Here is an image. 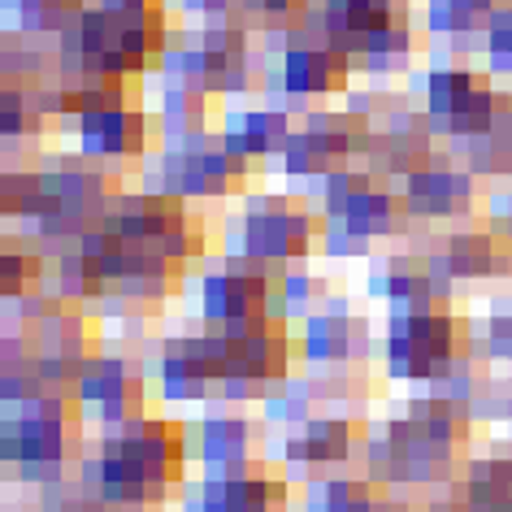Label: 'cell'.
<instances>
[{"label":"cell","mask_w":512,"mask_h":512,"mask_svg":"<svg viewBox=\"0 0 512 512\" xmlns=\"http://www.w3.org/2000/svg\"><path fill=\"white\" fill-rule=\"evenodd\" d=\"M74 404L87 408L105 430H118L126 421L144 417L148 378L126 356H87V365L74 378Z\"/></svg>","instance_id":"13"},{"label":"cell","mask_w":512,"mask_h":512,"mask_svg":"<svg viewBox=\"0 0 512 512\" xmlns=\"http://www.w3.org/2000/svg\"><path fill=\"white\" fill-rule=\"evenodd\" d=\"M79 148L87 157H139L148 152V113L126 109V105H109V109H92L79 118Z\"/></svg>","instance_id":"22"},{"label":"cell","mask_w":512,"mask_h":512,"mask_svg":"<svg viewBox=\"0 0 512 512\" xmlns=\"http://www.w3.org/2000/svg\"><path fill=\"white\" fill-rule=\"evenodd\" d=\"M248 165L235 157L222 135H170V144H165L152 165L144 170V183L148 191H161V196H226V191H235L243 178H248Z\"/></svg>","instance_id":"6"},{"label":"cell","mask_w":512,"mask_h":512,"mask_svg":"<svg viewBox=\"0 0 512 512\" xmlns=\"http://www.w3.org/2000/svg\"><path fill=\"white\" fill-rule=\"evenodd\" d=\"M352 456H356V426L335 413H317L300 421V426H291L283 447H278L283 465H313V469L348 465Z\"/></svg>","instance_id":"20"},{"label":"cell","mask_w":512,"mask_h":512,"mask_svg":"<svg viewBox=\"0 0 512 512\" xmlns=\"http://www.w3.org/2000/svg\"><path fill=\"white\" fill-rule=\"evenodd\" d=\"M374 512H391V508H387V504H378V508H374Z\"/></svg>","instance_id":"37"},{"label":"cell","mask_w":512,"mask_h":512,"mask_svg":"<svg viewBox=\"0 0 512 512\" xmlns=\"http://www.w3.org/2000/svg\"><path fill=\"white\" fill-rule=\"evenodd\" d=\"M256 452V426L243 417H204L200 421V439L196 456L209 473H239L252 469Z\"/></svg>","instance_id":"24"},{"label":"cell","mask_w":512,"mask_h":512,"mask_svg":"<svg viewBox=\"0 0 512 512\" xmlns=\"http://www.w3.org/2000/svg\"><path fill=\"white\" fill-rule=\"evenodd\" d=\"M465 148H469L465 170H473V174H499V178H512V118H508V122H499L495 131L465 139Z\"/></svg>","instance_id":"30"},{"label":"cell","mask_w":512,"mask_h":512,"mask_svg":"<svg viewBox=\"0 0 512 512\" xmlns=\"http://www.w3.org/2000/svg\"><path fill=\"white\" fill-rule=\"evenodd\" d=\"M74 417H79V404L57 391L5 404V447H0L5 465L31 478H57L74 443Z\"/></svg>","instance_id":"5"},{"label":"cell","mask_w":512,"mask_h":512,"mask_svg":"<svg viewBox=\"0 0 512 512\" xmlns=\"http://www.w3.org/2000/svg\"><path fill=\"white\" fill-rule=\"evenodd\" d=\"M365 144L369 118L361 113H304L274 161L287 178H330L348 165L352 152H365Z\"/></svg>","instance_id":"12"},{"label":"cell","mask_w":512,"mask_h":512,"mask_svg":"<svg viewBox=\"0 0 512 512\" xmlns=\"http://www.w3.org/2000/svg\"><path fill=\"white\" fill-rule=\"evenodd\" d=\"M369 174H417L421 165H430V122L413 118V113H382L369 118Z\"/></svg>","instance_id":"18"},{"label":"cell","mask_w":512,"mask_h":512,"mask_svg":"<svg viewBox=\"0 0 512 512\" xmlns=\"http://www.w3.org/2000/svg\"><path fill=\"white\" fill-rule=\"evenodd\" d=\"M491 213H495V222H499V235H504L508 243V252H512V183L499 191V200H491Z\"/></svg>","instance_id":"36"},{"label":"cell","mask_w":512,"mask_h":512,"mask_svg":"<svg viewBox=\"0 0 512 512\" xmlns=\"http://www.w3.org/2000/svg\"><path fill=\"white\" fill-rule=\"evenodd\" d=\"M157 391L165 400H209L222 391V330L165 343L157 352Z\"/></svg>","instance_id":"14"},{"label":"cell","mask_w":512,"mask_h":512,"mask_svg":"<svg viewBox=\"0 0 512 512\" xmlns=\"http://www.w3.org/2000/svg\"><path fill=\"white\" fill-rule=\"evenodd\" d=\"M200 317L213 330H235L270 317V274L230 265L222 274L200 278Z\"/></svg>","instance_id":"15"},{"label":"cell","mask_w":512,"mask_h":512,"mask_svg":"<svg viewBox=\"0 0 512 512\" xmlns=\"http://www.w3.org/2000/svg\"><path fill=\"white\" fill-rule=\"evenodd\" d=\"M35 274H40V261L22 248H5V261H0V287L5 296H27Z\"/></svg>","instance_id":"32"},{"label":"cell","mask_w":512,"mask_h":512,"mask_svg":"<svg viewBox=\"0 0 512 512\" xmlns=\"http://www.w3.org/2000/svg\"><path fill=\"white\" fill-rule=\"evenodd\" d=\"M456 495L469 512H512V460H473Z\"/></svg>","instance_id":"27"},{"label":"cell","mask_w":512,"mask_h":512,"mask_svg":"<svg viewBox=\"0 0 512 512\" xmlns=\"http://www.w3.org/2000/svg\"><path fill=\"white\" fill-rule=\"evenodd\" d=\"M460 447L439 439L426 421H417L413 413L387 421L369 434L365 443V456H369V469L374 478L382 482H400V486H421V482H434L452 469Z\"/></svg>","instance_id":"10"},{"label":"cell","mask_w":512,"mask_h":512,"mask_svg":"<svg viewBox=\"0 0 512 512\" xmlns=\"http://www.w3.org/2000/svg\"><path fill=\"white\" fill-rule=\"evenodd\" d=\"M369 287H374L382 300H391L395 313H400V309H434V300L443 296L447 283L434 274L430 256H426V261H413V256H391V261H382L374 270Z\"/></svg>","instance_id":"23"},{"label":"cell","mask_w":512,"mask_h":512,"mask_svg":"<svg viewBox=\"0 0 512 512\" xmlns=\"http://www.w3.org/2000/svg\"><path fill=\"white\" fill-rule=\"evenodd\" d=\"M378 495L365 478H317L304 499V512H374Z\"/></svg>","instance_id":"28"},{"label":"cell","mask_w":512,"mask_h":512,"mask_svg":"<svg viewBox=\"0 0 512 512\" xmlns=\"http://www.w3.org/2000/svg\"><path fill=\"white\" fill-rule=\"evenodd\" d=\"M187 469V434L174 421L135 417L118 430H105L96 460L87 465V486L100 504L144 508L161 499Z\"/></svg>","instance_id":"1"},{"label":"cell","mask_w":512,"mask_h":512,"mask_svg":"<svg viewBox=\"0 0 512 512\" xmlns=\"http://www.w3.org/2000/svg\"><path fill=\"white\" fill-rule=\"evenodd\" d=\"M426 122L430 131H439L447 139H473L495 131L499 122L512 118L508 92H499L495 83H486L482 74L460 70V66H443L426 79Z\"/></svg>","instance_id":"8"},{"label":"cell","mask_w":512,"mask_h":512,"mask_svg":"<svg viewBox=\"0 0 512 512\" xmlns=\"http://www.w3.org/2000/svg\"><path fill=\"white\" fill-rule=\"evenodd\" d=\"M118 191L105 174L79 170V165H53V170H18L5 174V217L31 222L40 235L79 239L92 230Z\"/></svg>","instance_id":"2"},{"label":"cell","mask_w":512,"mask_h":512,"mask_svg":"<svg viewBox=\"0 0 512 512\" xmlns=\"http://www.w3.org/2000/svg\"><path fill=\"white\" fill-rule=\"evenodd\" d=\"M352 79V53L330 44L326 35L309 27V14L300 22V40L278 35L274 57H270V92L278 105L291 100H313V96H335Z\"/></svg>","instance_id":"9"},{"label":"cell","mask_w":512,"mask_h":512,"mask_svg":"<svg viewBox=\"0 0 512 512\" xmlns=\"http://www.w3.org/2000/svg\"><path fill=\"white\" fill-rule=\"evenodd\" d=\"M317 300H322V291L309 274H296V270H283L278 278H270V317L274 322H309L317 313Z\"/></svg>","instance_id":"29"},{"label":"cell","mask_w":512,"mask_h":512,"mask_svg":"<svg viewBox=\"0 0 512 512\" xmlns=\"http://www.w3.org/2000/svg\"><path fill=\"white\" fill-rule=\"evenodd\" d=\"M291 118L283 109H252V113H230L222 126V144L243 161L256 157H278L283 144L291 139Z\"/></svg>","instance_id":"25"},{"label":"cell","mask_w":512,"mask_h":512,"mask_svg":"<svg viewBox=\"0 0 512 512\" xmlns=\"http://www.w3.org/2000/svg\"><path fill=\"white\" fill-rule=\"evenodd\" d=\"M291 369V335L283 322H261L222 330V391L230 400L265 395L274 382H283Z\"/></svg>","instance_id":"11"},{"label":"cell","mask_w":512,"mask_h":512,"mask_svg":"<svg viewBox=\"0 0 512 512\" xmlns=\"http://www.w3.org/2000/svg\"><path fill=\"white\" fill-rule=\"evenodd\" d=\"M14 22L18 31L44 35V31H66L74 18L83 14V0H14Z\"/></svg>","instance_id":"31"},{"label":"cell","mask_w":512,"mask_h":512,"mask_svg":"<svg viewBox=\"0 0 512 512\" xmlns=\"http://www.w3.org/2000/svg\"><path fill=\"white\" fill-rule=\"evenodd\" d=\"M486 356L512 365V296L499 300L491 309V326H486Z\"/></svg>","instance_id":"35"},{"label":"cell","mask_w":512,"mask_h":512,"mask_svg":"<svg viewBox=\"0 0 512 512\" xmlns=\"http://www.w3.org/2000/svg\"><path fill=\"white\" fill-rule=\"evenodd\" d=\"M486 57H491L495 74H512V0L499 5L491 31H486Z\"/></svg>","instance_id":"33"},{"label":"cell","mask_w":512,"mask_h":512,"mask_svg":"<svg viewBox=\"0 0 512 512\" xmlns=\"http://www.w3.org/2000/svg\"><path fill=\"white\" fill-rule=\"evenodd\" d=\"M309 5H313V0H239L243 14L265 18L274 31H283L287 22H300L304 14H309Z\"/></svg>","instance_id":"34"},{"label":"cell","mask_w":512,"mask_h":512,"mask_svg":"<svg viewBox=\"0 0 512 512\" xmlns=\"http://www.w3.org/2000/svg\"><path fill=\"white\" fill-rule=\"evenodd\" d=\"M382 361L391 378L434 387L465 361V326L443 309H400L387 322Z\"/></svg>","instance_id":"4"},{"label":"cell","mask_w":512,"mask_h":512,"mask_svg":"<svg viewBox=\"0 0 512 512\" xmlns=\"http://www.w3.org/2000/svg\"><path fill=\"white\" fill-rule=\"evenodd\" d=\"M499 14V0H426V27L439 40H486L491 22Z\"/></svg>","instance_id":"26"},{"label":"cell","mask_w":512,"mask_h":512,"mask_svg":"<svg viewBox=\"0 0 512 512\" xmlns=\"http://www.w3.org/2000/svg\"><path fill=\"white\" fill-rule=\"evenodd\" d=\"M404 200H395L369 170H335L322 178V248L330 256L365 252L374 239L400 226Z\"/></svg>","instance_id":"3"},{"label":"cell","mask_w":512,"mask_h":512,"mask_svg":"<svg viewBox=\"0 0 512 512\" xmlns=\"http://www.w3.org/2000/svg\"><path fill=\"white\" fill-rule=\"evenodd\" d=\"M504 256L512 252L504 235H495V230H456L430 256V265L443 283H478V278H495L504 270Z\"/></svg>","instance_id":"21"},{"label":"cell","mask_w":512,"mask_h":512,"mask_svg":"<svg viewBox=\"0 0 512 512\" xmlns=\"http://www.w3.org/2000/svg\"><path fill=\"white\" fill-rule=\"evenodd\" d=\"M369 352V326L365 317H352L343 304H326L304 322L300 335V356L322 374L356 365Z\"/></svg>","instance_id":"16"},{"label":"cell","mask_w":512,"mask_h":512,"mask_svg":"<svg viewBox=\"0 0 512 512\" xmlns=\"http://www.w3.org/2000/svg\"><path fill=\"white\" fill-rule=\"evenodd\" d=\"M191 512H287V478L270 469L209 473L191 499Z\"/></svg>","instance_id":"17"},{"label":"cell","mask_w":512,"mask_h":512,"mask_svg":"<svg viewBox=\"0 0 512 512\" xmlns=\"http://www.w3.org/2000/svg\"><path fill=\"white\" fill-rule=\"evenodd\" d=\"M404 213L417 222H443V217H465L473 204V170L452 165H421L404 178Z\"/></svg>","instance_id":"19"},{"label":"cell","mask_w":512,"mask_h":512,"mask_svg":"<svg viewBox=\"0 0 512 512\" xmlns=\"http://www.w3.org/2000/svg\"><path fill=\"white\" fill-rule=\"evenodd\" d=\"M313 248V217L287 200L256 196L248 200L243 217H235L230 230V265L248 270H291Z\"/></svg>","instance_id":"7"}]
</instances>
